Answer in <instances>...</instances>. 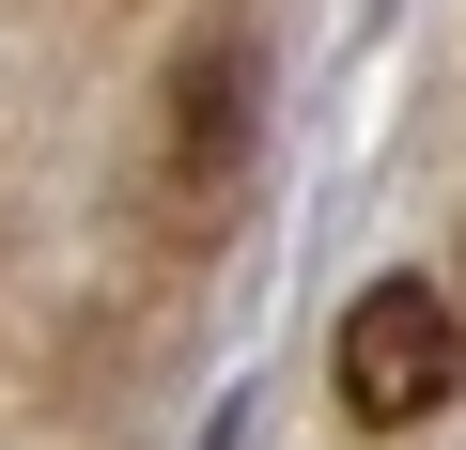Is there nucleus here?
Wrapping results in <instances>:
<instances>
[{
  "label": "nucleus",
  "instance_id": "obj_2",
  "mask_svg": "<svg viewBox=\"0 0 466 450\" xmlns=\"http://www.w3.org/2000/svg\"><path fill=\"white\" fill-rule=\"evenodd\" d=\"M249 109H265V63H249V47H202V63L171 78V171L218 186L233 155H249Z\"/></svg>",
  "mask_w": 466,
  "mask_h": 450
},
{
  "label": "nucleus",
  "instance_id": "obj_1",
  "mask_svg": "<svg viewBox=\"0 0 466 450\" xmlns=\"http://www.w3.org/2000/svg\"><path fill=\"white\" fill-rule=\"evenodd\" d=\"M327 388H342L358 435L451 419V388H466V311H451L435 280H373V295L342 311V342H327Z\"/></svg>",
  "mask_w": 466,
  "mask_h": 450
}]
</instances>
